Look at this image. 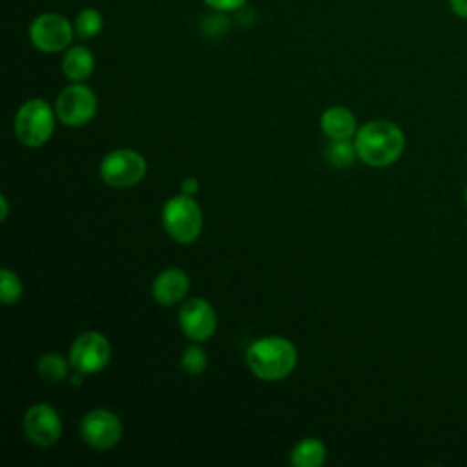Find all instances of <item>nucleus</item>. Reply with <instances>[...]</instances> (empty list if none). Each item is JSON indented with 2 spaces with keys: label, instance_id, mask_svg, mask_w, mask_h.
<instances>
[{
  "label": "nucleus",
  "instance_id": "4be33fe9",
  "mask_svg": "<svg viewBox=\"0 0 467 467\" xmlns=\"http://www.w3.org/2000/svg\"><path fill=\"white\" fill-rule=\"evenodd\" d=\"M449 7L456 16L467 20V0H449Z\"/></svg>",
  "mask_w": 467,
  "mask_h": 467
},
{
  "label": "nucleus",
  "instance_id": "7ed1b4c3",
  "mask_svg": "<svg viewBox=\"0 0 467 467\" xmlns=\"http://www.w3.org/2000/svg\"><path fill=\"white\" fill-rule=\"evenodd\" d=\"M29 42L35 49L53 55L66 51L75 36L73 22L57 11L38 13L27 27Z\"/></svg>",
  "mask_w": 467,
  "mask_h": 467
},
{
  "label": "nucleus",
  "instance_id": "9b49d317",
  "mask_svg": "<svg viewBox=\"0 0 467 467\" xmlns=\"http://www.w3.org/2000/svg\"><path fill=\"white\" fill-rule=\"evenodd\" d=\"M179 321L186 337L193 341L210 339L217 327V317L212 305L201 297H193L181 306Z\"/></svg>",
  "mask_w": 467,
  "mask_h": 467
},
{
  "label": "nucleus",
  "instance_id": "412c9836",
  "mask_svg": "<svg viewBox=\"0 0 467 467\" xmlns=\"http://www.w3.org/2000/svg\"><path fill=\"white\" fill-rule=\"evenodd\" d=\"M204 5L213 9L215 13H237L241 7L248 4V0H202Z\"/></svg>",
  "mask_w": 467,
  "mask_h": 467
},
{
  "label": "nucleus",
  "instance_id": "a211bd4d",
  "mask_svg": "<svg viewBox=\"0 0 467 467\" xmlns=\"http://www.w3.org/2000/svg\"><path fill=\"white\" fill-rule=\"evenodd\" d=\"M356 157H358L356 146H354V142H350V139L332 140V144L327 148V159L336 168L350 166Z\"/></svg>",
  "mask_w": 467,
  "mask_h": 467
},
{
  "label": "nucleus",
  "instance_id": "f03ea898",
  "mask_svg": "<svg viewBox=\"0 0 467 467\" xmlns=\"http://www.w3.org/2000/svg\"><path fill=\"white\" fill-rule=\"evenodd\" d=\"M297 361L296 347L285 337H263L254 341L246 350L248 368L265 381L286 378Z\"/></svg>",
  "mask_w": 467,
  "mask_h": 467
},
{
  "label": "nucleus",
  "instance_id": "ddd939ff",
  "mask_svg": "<svg viewBox=\"0 0 467 467\" xmlns=\"http://www.w3.org/2000/svg\"><path fill=\"white\" fill-rule=\"evenodd\" d=\"M62 73L69 82H84L95 69V57L86 46H69L62 57Z\"/></svg>",
  "mask_w": 467,
  "mask_h": 467
},
{
  "label": "nucleus",
  "instance_id": "b1692460",
  "mask_svg": "<svg viewBox=\"0 0 467 467\" xmlns=\"http://www.w3.org/2000/svg\"><path fill=\"white\" fill-rule=\"evenodd\" d=\"M0 208H2V213H0V221H5L7 219V212H9V206H7V199L2 195L0 197Z\"/></svg>",
  "mask_w": 467,
  "mask_h": 467
},
{
  "label": "nucleus",
  "instance_id": "393cba45",
  "mask_svg": "<svg viewBox=\"0 0 467 467\" xmlns=\"http://www.w3.org/2000/svg\"><path fill=\"white\" fill-rule=\"evenodd\" d=\"M463 199H465V204H467V186H465V192H463Z\"/></svg>",
  "mask_w": 467,
  "mask_h": 467
},
{
  "label": "nucleus",
  "instance_id": "dca6fc26",
  "mask_svg": "<svg viewBox=\"0 0 467 467\" xmlns=\"http://www.w3.org/2000/svg\"><path fill=\"white\" fill-rule=\"evenodd\" d=\"M75 36L80 40L95 38L104 27V16L97 7H82L73 20Z\"/></svg>",
  "mask_w": 467,
  "mask_h": 467
},
{
  "label": "nucleus",
  "instance_id": "f8f14e48",
  "mask_svg": "<svg viewBox=\"0 0 467 467\" xmlns=\"http://www.w3.org/2000/svg\"><path fill=\"white\" fill-rule=\"evenodd\" d=\"M190 288V279L181 268H168L161 272L151 286V294L159 305L171 306L179 303Z\"/></svg>",
  "mask_w": 467,
  "mask_h": 467
},
{
  "label": "nucleus",
  "instance_id": "20e7f679",
  "mask_svg": "<svg viewBox=\"0 0 467 467\" xmlns=\"http://www.w3.org/2000/svg\"><path fill=\"white\" fill-rule=\"evenodd\" d=\"M55 115L44 99H29L15 117V133L24 146L38 148L53 133Z\"/></svg>",
  "mask_w": 467,
  "mask_h": 467
},
{
  "label": "nucleus",
  "instance_id": "9d476101",
  "mask_svg": "<svg viewBox=\"0 0 467 467\" xmlns=\"http://www.w3.org/2000/svg\"><path fill=\"white\" fill-rule=\"evenodd\" d=\"M26 438L40 447H49L58 441L62 434V421L58 412L47 403H36L24 414Z\"/></svg>",
  "mask_w": 467,
  "mask_h": 467
},
{
  "label": "nucleus",
  "instance_id": "1a4fd4ad",
  "mask_svg": "<svg viewBox=\"0 0 467 467\" xmlns=\"http://www.w3.org/2000/svg\"><path fill=\"white\" fill-rule=\"evenodd\" d=\"M80 436L93 449L106 451L119 443L122 436V423L117 414L106 409H95L82 418Z\"/></svg>",
  "mask_w": 467,
  "mask_h": 467
},
{
  "label": "nucleus",
  "instance_id": "2eb2a0df",
  "mask_svg": "<svg viewBox=\"0 0 467 467\" xmlns=\"http://www.w3.org/2000/svg\"><path fill=\"white\" fill-rule=\"evenodd\" d=\"M290 462L296 467H317L325 462V445L316 438H305L294 447Z\"/></svg>",
  "mask_w": 467,
  "mask_h": 467
},
{
  "label": "nucleus",
  "instance_id": "6ab92c4d",
  "mask_svg": "<svg viewBox=\"0 0 467 467\" xmlns=\"http://www.w3.org/2000/svg\"><path fill=\"white\" fill-rule=\"evenodd\" d=\"M0 296L4 305H13L22 296V283L18 275L7 268L0 270Z\"/></svg>",
  "mask_w": 467,
  "mask_h": 467
},
{
  "label": "nucleus",
  "instance_id": "39448f33",
  "mask_svg": "<svg viewBox=\"0 0 467 467\" xmlns=\"http://www.w3.org/2000/svg\"><path fill=\"white\" fill-rule=\"evenodd\" d=\"M162 224L170 237L179 243H192L202 230V212L192 195H177L162 208Z\"/></svg>",
  "mask_w": 467,
  "mask_h": 467
},
{
  "label": "nucleus",
  "instance_id": "0eeeda50",
  "mask_svg": "<svg viewBox=\"0 0 467 467\" xmlns=\"http://www.w3.org/2000/svg\"><path fill=\"white\" fill-rule=\"evenodd\" d=\"M146 161L133 150L109 151L100 162V177L113 188H130L146 175Z\"/></svg>",
  "mask_w": 467,
  "mask_h": 467
},
{
  "label": "nucleus",
  "instance_id": "423d86ee",
  "mask_svg": "<svg viewBox=\"0 0 467 467\" xmlns=\"http://www.w3.org/2000/svg\"><path fill=\"white\" fill-rule=\"evenodd\" d=\"M97 111V97L84 82H71L55 100V113L66 126H82L93 119Z\"/></svg>",
  "mask_w": 467,
  "mask_h": 467
},
{
  "label": "nucleus",
  "instance_id": "f257e3e1",
  "mask_svg": "<svg viewBox=\"0 0 467 467\" xmlns=\"http://www.w3.org/2000/svg\"><path fill=\"white\" fill-rule=\"evenodd\" d=\"M358 157L374 168L394 164L405 150L401 128L390 120H372L356 131L354 139Z\"/></svg>",
  "mask_w": 467,
  "mask_h": 467
},
{
  "label": "nucleus",
  "instance_id": "4468645a",
  "mask_svg": "<svg viewBox=\"0 0 467 467\" xmlns=\"http://www.w3.org/2000/svg\"><path fill=\"white\" fill-rule=\"evenodd\" d=\"M321 130L330 140H347L356 135V117L350 109L334 106L321 115Z\"/></svg>",
  "mask_w": 467,
  "mask_h": 467
},
{
  "label": "nucleus",
  "instance_id": "f3484780",
  "mask_svg": "<svg viewBox=\"0 0 467 467\" xmlns=\"http://www.w3.org/2000/svg\"><path fill=\"white\" fill-rule=\"evenodd\" d=\"M38 374L51 381V383H57V381H62L66 376H67V363L58 356V354H44L40 359H38Z\"/></svg>",
  "mask_w": 467,
  "mask_h": 467
},
{
  "label": "nucleus",
  "instance_id": "6e6552de",
  "mask_svg": "<svg viewBox=\"0 0 467 467\" xmlns=\"http://www.w3.org/2000/svg\"><path fill=\"white\" fill-rule=\"evenodd\" d=\"M111 356L108 339L99 332L80 334L69 350V363L80 374H95L102 370Z\"/></svg>",
  "mask_w": 467,
  "mask_h": 467
},
{
  "label": "nucleus",
  "instance_id": "aec40b11",
  "mask_svg": "<svg viewBox=\"0 0 467 467\" xmlns=\"http://www.w3.org/2000/svg\"><path fill=\"white\" fill-rule=\"evenodd\" d=\"M206 363H208V358H206L204 350L197 345H190L188 348H184V352L181 356L182 368L193 376L201 374L206 368Z\"/></svg>",
  "mask_w": 467,
  "mask_h": 467
},
{
  "label": "nucleus",
  "instance_id": "5701e85b",
  "mask_svg": "<svg viewBox=\"0 0 467 467\" xmlns=\"http://www.w3.org/2000/svg\"><path fill=\"white\" fill-rule=\"evenodd\" d=\"M197 190H199V181L195 177H186L181 182V192L186 195H193V193H197Z\"/></svg>",
  "mask_w": 467,
  "mask_h": 467
}]
</instances>
